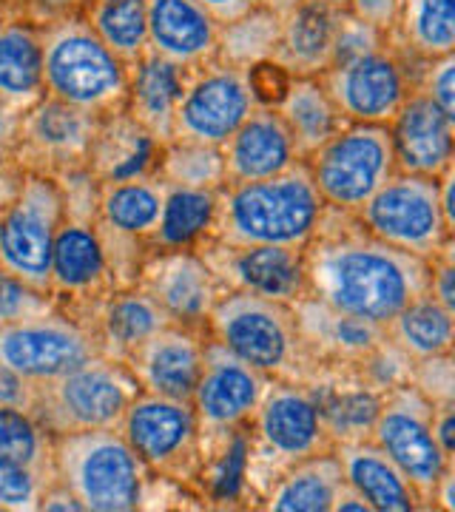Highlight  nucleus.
I'll return each instance as SVG.
<instances>
[{
  "label": "nucleus",
  "mask_w": 455,
  "mask_h": 512,
  "mask_svg": "<svg viewBox=\"0 0 455 512\" xmlns=\"http://www.w3.org/2000/svg\"><path fill=\"white\" fill-rule=\"evenodd\" d=\"M60 222L63 191L57 180L26 171L18 194L0 208V268L35 291L49 293Z\"/></svg>",
  "instance_id": "obj_9"
},
{
  "label": "nucleus",
  "mask_w": 455,
  "mask_h": 512,
  "mask_svg": "<svg viewBox=\"0 0 455 512\" xmlns=\"http://www.w3.org/2000/svg\"><path fill=\"white\" fill-rule=\"evenodd\" d=\"M165 325H171V319L137 285L111 291L91 319V330L100 342V353L120 362H126L131 350L143 345L151 333H157Z\"/></svg>",
  "instance_id": "obj_31"
},
{
  "label": "nucleus",
  "mask_w": 455,
  "mask_h": 512,
  "mask_svg": "<svg viewBox=\"0 0 455 512\" xmlns=\"http://www.w3.org/2000/svg\"><path fill=\"white\" fill-rule=\"evenodd\" d=\"M410 384L419 390L427 402L455 404V365L453 353L433 356V359H421L413 365Z\"/></svg>",
  "instance_id": "obj_45"
},
{
  "label": "nucleus",
  "mask_w": 455,
  "mask_h": 512,
  "mask_svg": "<svg viewBox=\"0 0 455 512\" xmlns=\"http://www.w3.org/2000/svg\"><path fill=\"white\" fill-rule=\"evenodd\" d=\"M328 3H339V6H345V0H328Z\"/></svg>",
  "instance_id": "obj_59"
},
{
  "label": "nucleus",
  "mask_w": 455,
  "mask_h": 512,
  "mask_svg": "<svg viewBox=\"0 0 455 512\" xmlns=\"http://www.w3.org/2000/svg\"><path fill=\"white\" fill-rule=\"evenodd\" d=\"M120 433L154 476L194 484L205 470L200 421L185 399L140 390L120 421Z\"/></svg>",
  "instance_id": "obj_10"
},
{
  "label": "nucleus",
  "mask_w": 455,
  "mask_h": 512,
  "mask_svg": "<svg viewBox=\"0 0 455 512\" xmlns=\"http://www.w3.org/2000/svg\"><path fill=\"white\" fill-rule=\"evenodd\" d=\"M197 3L217 20L219 26L245 18L248 12H254L256 6H262V0H197Z\"/></svg>",
  "instance_id": "obj_53"
},
{
  "label": "nucleus",
  "mask_w": 455,
  "mask_h": 512,
  "mask_svg": "<svg viewBox=\"0 0 455 512\" xmlns=\"http://www.w3.org/2000/svg\"><path fill=\"white\" fill-rule=\"evenodd\" d=\"M0 458L29 467L46 481H55L52 436L37 424L29 410L0 404Z\"/></svg>",
  "instance_id": "obj_40"
},
{
  "label": "nucleus",
  "mask_w": 455,
  "mask_h": 512,
  "mask_svg": "<svg viewBox=\"0 0 455 512\" xmlns=\"http://www.w3.org/2000/svg\"><path fill=\"white\" fill-rule=\"evenodd\" d=\"M55 481L89 512H131L143 504L148 470L120 427L52 436Z\"/></svg>",
  "instance_id": "obj_4"
},
{
  "label": "nucleus",
  "mask_w": 455,
  "mask_h": 512,
  "mask_svg": "<svg viewBox=\"0 0 455 512\" xmlns=\"http://www.w3.org/2000/svg\"><path fill=\"white\" fill-rule=\"evenodd\" d=\"M83 6H86V0H20L12 15L46 29L60 20L80 18Z\"/></svg>",
  "instance_id": "obj_48"
},
{
  "label": "nucleus",
  "mask_w": 455,
  "mask_h": 512,
  "mask_svg": "<svg viewBox=\"0 0 455 512\" xmlns=\"http://www.w3.org/2000/svg\"><path fill=\"white\" fill-rule=\"evenodd\" d=\"M114 291L109 262L97 234V217L66 214L57 228L52 251L49 296L57 311L72 316L74 322L91 328V319L103 299Z\"/></svg>",
  "instance_id": "obj_17"
},
{
  "label": "nucleus",
  "mask_w": 455,
  "mask_h": 512,
  "mask_svg": "<svg viewBox=\"0 0 455 512\" xmlns=\"http://www.w3.org/2000/svg\"><path fill=\"white\" fill-rule=\"evenodd\" d=\"M387 43L416 63L453 55L455 0H399Z\"/></svg>",
  "instance_id": "obj_32"
},
{
  "label": "nucleus",
  "mask_w": 455,
  "mask_h": 512,
  "mask_svg": "<svg viewBox=\"0 0 455 512\" xmlns=\"http://www.w3.org/2000/svg\"><path fill=\"white\" fill-rule=\"evenodd\" d=\"M345 18V6L328 0H296L282 12L273 63L291 77H319L333 63L336 35Z\"/></svg>",
  "instance_id": "obj_23"
},
{
  "label": "nucleus",
  "mask_w": 455,
  "mask_h": 512,
  "mask_svg": "<svg viewBox=\"0 0 455 512\" xmlns=\"http://www.w3.org/2000/svg\"><path fill=\"white\" fill-rule=\"evenodd\" d=\"M333 453L342 464L345 484L362 495L370 510L413 512L424 507L413 484L370 439L333 444Z\"/></svg>",
  "instance_id": "obj_29"
},
{
  "label": "nucleus",
  "mask_w": 455,
  "mask_h": 512,
  "mask_svg": "<svg viewBox=\"0 0 455 512\" xmlns=\"http://www.w3.org/2000/svg\"><path fill=\"white\" fill-rule=\"evenodd\" d=\"M80 18L126 66L148 52L146 0H86Z\"/></svg>",
  "instance_id": "obj_38"
},
{
  "label": "nucleus",
  "mask_w": 455,
  "mask_h": 512,
  "mask_svg": "<svg viewBox=\"0 0 455 512\" xmlns=\"http://www.w3.org/2000/svg\"><path fill=\"white\" fill-rule=\"evenodd\" d=\"M137 288L163 308L171 325L197 330H205L208 313L225 293L200 251H148Z\"/></svg>",
  "instance_id": "obj_20"
},
{
  "label": "nucleus",
  "mask_w": 455,
  "mask_h": 512,
  "mask_svg": "<svg viewBox=\"0 0 455 512\" xmlns=\"http://www.w3.org/2000/svg\"><path fill=\"white\" fill-rule=\"evenodd\" d=\"M419 66L384 43L370 55L333 63L328 72L319 74V80L345 123L387 126L404 100L416 92Z\"/></svg>",
  "instance_id": "obj_12"
},
{
  "label": "nucleus",
  "mask_w": 455,
  "mask_h": 512,
  "mask_svg": "<svg viewBox=\"0 0 455 512\" xmlns=\"http://www.w3.org/2000/svg\"><path fill=\"white\" fill-rule=\"evenodd\" d=\"M353 217L370 237L427 262L455 245V228L441 211L438 180L433 177L396 171Z\"/></svg>",
  "instance_id": "obj_7"
},
{
  "label": "nucleus",
  "mask_w": 455,
  "mask_h": 512,
  "mask_svg": "<svg viewBox=\"0 0 455 512\" xmlns=\"http://www.w3.org/2000/svg\"><path fill=\"white\" fill-rule=\"evenodd\" d=\"M49 484L55 481H46L35 470L0 458V510H37Z\"/></svg>",
  "instance_id": "obj_43"
},
{
  "label": "nucleus",
  "mask_w": 455,
  "mask_h": 512,
  "mask_svg": "<svg viewBox=\"0 0 455 512\" xmlns=\"http://www.w3.org/2000/svg\"><path fill=\"white\" fill-rule=\"evenodd\" d=\"M345 487L342 464L333 453V447L325 453L302 458L282 470L273 481L265 510L276 512H333L336 495Z\"/></svg>",
  "instance_id": "obj_33"
},
{
  "label": "nucleus",
  "mask_w": 455,
  "mask_h": 512,
  "mask_svg": "<svg viewBox=\"0 0 455 512\" xmlns=\"http://www.w3.org/2000/svg\"><path fill=\"white\" fill-rule=\"evenodd\" d=\"M302 254L308 296L382 328L430 293V262L370 237L353 214L328 208Z\"/></svg>",
  "instance_id": "obj_1"
},
{
  "label": "nucleus",
  "mask_w": 455,
  "mask_h": 512,
  "mask_svg": "<svg viewBox=\"0 0 455 512\" xmlns=\"http://www.w3.org/2000/svg\"><path fill=\"white\" fill-rule=\"evenodd\" d=\"M219 148L225 163V183L268 180L302 163L291 131L271 106H256Z\"/></svg>",
  "instance_id": "obj_24"
},
{
  "label": "nucleus",
  "mask_w": 455,
  "mask_h": 512,
  "mask_svg": "<svg viewBox=\"0 0 455 512\" xmlns=\"http://www.w3.org/2000/svg\"><path fill=\"white\" fill-rule=\"evenodd\" d=\"M302 163L322 202L342 214H356L396 174L387 126L364 123H345Z\"/></svg>",
  "instance_id": "obj_8"
},
{
  "label": "nucleus",
  "mask_w": 455,
  "mask_h": 512,
  "mask_svg": "<svg viewBox=\"0 0 455 512\" xmlns=\"http://www.w3.org/2000/svg\"><path fill=\"white\" fill-rule=\"evenodd\" d=\"M413 365H416V362L384 336L382 342L370 350L359 365H353V370H356L373 390L387 393V390H393V387H399V384L410 382Z\"/></svg>",
  "instance_id": "obj_42"
},
{
  "label": "nucleus",
  "mask_w": 455,
  "mask_h": 512,
  "mask_svg": "<svg viewBox=\"0 0 455 512\" xmlns=\"http://www.w3.org/2000/svg\"><path fill=\"white\" fill-rule=\"evenodd\" d=\"M256 106L259 103L248 69H234L211 60L185 74L171 143H200L219 148Z\"/></svg>",
  "instance_id": "obj_13"
},
{
  "label": "nucleus",
  "mask_w": 455,
  "mask_h": 512,
  "mask_svg": "<svg viewBox=\"0 0 455 512\" xmlns=\"http://www.w3.org/2000/svg\"><path fill=\"white\" fill-rule=\"evenodd\" d=\"M248 424L254 427V433H248V450L256 456L273 458L276 476L296 461L333 447L319 413V402L308 384L271 379Z\"/></svg>",
  "instance_id": "obj_14"
},
{
  "label": "nucleus",
  "mask_w": 455,
  "mask_h": 512,
  "mask_svg": "<svg viewBox=\"0 0 455 512\" xmlns=\"http://www.w3.org/2000/svg\"><path fill=\"white\" fill-rule=\"evenodd\" d=\"M35 390L37 384L29 382L26 376H20L9 367H0V404H9V407H20V410H29L35 407Z\"/></svg>",
  "instance_id": "obj_51"
},
{
  "label": "nucleus",
  "mask_w": 455,
  "mask_h": 512,
  "mask_svg": "<svg viewBox=\"0 0 455 512\" xmlns=\"http://www.w3.org/2000/svg\"><path fill=\"white\" fill-rule=\"evenodd\" d=\"M325 211L328 205L310 180L308 165L296 163L268 180L222 185L217 191V214L208 239L234 248H305Z\"/></svg>",
  "instance_id": "obj_2"
},
{
  "label": "nucleus",
  "mask_w": 455,
  "mask_h": 512,
  "mask_svg": "<svg viewBox=\"0 0 455 512\" xmlns=\"http://www.w3.org/2000/svg\"><path fill=\"white\" fill-rule=\"evenodd\" d=\"M416 89L427 94L444 114L455 117V55L421 63Z\"/></svg>",
  "instance_id": "obj_46"
},
{
  "label": "nucleus",
  "mask_w": 455,
  "mask_h": 512,
  "mask_svg": "<svg viewBox=\"0 0 455 512\" xmlns=\"http://www.w3.org/2000/svg\"><path fill=\"white\" fill-rule=\"evenodd\" d=\"M268 376L245 365L231 350H225L217 339H205V356L197 387L191 393V407L197 413L205 441L228 439L239 427H248V421L262 402V393L268 387Z\"/></svg>",
  "instance_id": "obj_18"
},
{
  "label": "nucleus",
  "mask_w": 455,
  "mask_h": 512,
  "mask_svg": "<svg viewBox=\"0 0 455 512\" xmlns=\"http://www.w3.org/2000/svg\"><path fill=\"white\" fill-rule=\"evenodd\" d=\"M208 336L273 382L310 384L325 365L305 345L293 305L225 291L208 313Z\"/></svg>",
  "instance_id": "obj_3"
},
{
  "label": "nucleus",
  "mask_w": 455,
  "mask_h": 512,
  "mask_svg": "<svg viewBox=\"0 0 455 512\" xmlns=\"http://www.w3.org/2000/svg\"><path fill=\"white\" fill-rule=\"evenodd\" d=\"M433 410L413 384H399L382 393L379 416L373 421L370 441L399 467L413 484L424 507H433V490L453 458H447L433 436Z\"/></svg>",
  "instance_id": "obj_11"
},
{
  "label": "nucleus",
  "mask_w": 455,
  "mask_h": 512,
  "mask_svg": "<svg viewBox=\"0 0 455 512\" xmlns=\"http://www.w3.org/2000/svg\"><path fill=\"white\" fill-rule=\"evenodd\" d=\"M154 174L165 185L219 191L225 185L222 148L200 146V143H168L160 151V160H157Z\"/></svg>",
  "instance_id": "obj_41"
},
{
  "label": "nucleus",
  "mask_w": 455,
  "mask_h": 512,
  "mask_svg": "<svg viewBox=\"0 0 455 512\" xmlns=\"http://www.w3.org/2000/svg\"><path fill=\"white\" fill-rule=\"evenodd\" d=\"M148 52L185 72L200 69L217 55L219 23L197 0H146Z\"/></svg>",
  "instance_id": "obj_25"
},
{
  "label": "nucleus",
  "mask_w": 455,
  "mask_h": 512,
  "mask_svg": "<svg viewBox=\"0 0 455 512\" xmlns=\"http://www.w3.org/2000/svg\"><path fill=\"white\" fill-rule=\"evenodd\" d=\"M433 436L441 453L453 458L455 453V404H438L433 410Z\"/></svg>",
  "instance_id": "obj_54"
},
{
  "label": "nucleus",
  "mask_w": 455,
  "mask_h": 512,
  "mask_svg": "<svg viewBox=\"0 0 455 512\" xmlns=\"http://www.w3.org/2000/svg\"><path fill=\"white\" fill-rule=\"evenodd\" d=\"M273 109L285 120L302 160L345 126L342 114L333 106L319 77H291L282 100Z\"/></svg>",
  "instance_id": "obj_35"
},
{
  "label": "nucleus",
  "mask_w": 455,
  "mask_h": 512,
  "mask_svg": "<svg viewBox=\"0 0 455 512\" xmlns=\"http://www.w3.org/2000/svg\"><path fill=\"white\" fill-rule=\"evenodd\" d=\"M208 330L165 325L126 356V367L143 393L185 399L197 387Z\"/></svg>",
  "instance_id": "obj_22"
},
{
  "label": "nucleus",
  "mask_w": 455,
  "mask_h": 512,
  "mask_svg": "<svg viewBox=\"0 0 455 512\" xmlns=\"http://www.w3.org/2000/svg\"><path fill=\"white\" fill-rule=\"evenodd\" d=\"M390 146L399 174L433 177L453 168L455 117L444 114L424 92L410 94L396 117L387 123Z\"/></svg>",
  "instance_id": "obj_21"
},
{
  "label": "nucleus",
  "mask_w": 455,
  "mask_h": 512,
  "mask_svg": "<svg viewBox=\"0 0 455 512\" xmlns=\"http://www.w3.org/2000/svg\"><path fill=\"white\" fill-rule=\"evenodd\" d=\"M43 97V29L9 15L0 23V106L20 117Z\"/></svg>",
  "instance_id": "obj_28"
},
{
  "label": "nucleus",
  "mask_w": 455,
  "mask_h": 512,
  "mask_svg": "<svg viewBox=\"0 0 455 512\" xmlns=\"http://www.w3.org/2000/svg\"><path fill=\"white\" fill-rule=\"evenodd\" d=\"M0 3H3V6L9 9V15H12V12H15V6H18L20 0H0Z\"/></svg>",
  "instance_id": "obj_57"
},
{
  "label": "nucleus",
  "mask_w": 455,
  "mask_h": 512,
  "mask_svg": "<svg viewBox=\"0 0 455 512\" xmlns=\"http://www.w3.org/2000/svg\"><path fill=\"white\" fill-rule=\"evenodd\" d=\"M453 248L450 245L441 256L430 262V296L438 305H444L447 311L455 313V265H453Z\"/></svg>",
  "instance_id": "obj_49"
},
{
  "label": "nucleus",
  "mask_w": 455,
  "mask_h": 512,
  "mask_svg": "<svg viewBox=\"0 0 455 512\" xmlns=\"http://www.w3.org/2000/svg\"><path fill=\"white\" fill-rule=\"evenodd\" d=\"M194 251H200L225 291L256 293V296L285 302V305H293L302 296H308L302 248H288V245L234 248V245L205 239Z\"/></svg>",
  "instance_id": "obj_19"
},
{
  "label": "nucleus",
  "mask_w": 455,
  "mask_h": 512,
  "mask_svg": "<svg viewBox=\"0 0 455 512\" xmlns=\"http://www.w3.org/2000/svg\"><path fill=\"white\" fill-rule=\"evenodd\" d=\"M137 393L140 384L131 376L126 362L97 353L66 376L37 384L32 416L49 436L77 430H111L120 427Z\"/></svg>",
  "instance_id": "obj_6"
},
{
  "label": "nucleus",
  "mask_w": 455,
  "mask_h": 512,
  "mask_svg": "<svg viewBox=\"0 0 455 512\" xmlns=\"http://www.w3.org/2000/svg\"><path fill=\"white\" fill-rule=\"evenodd\" d=\"M43 80L49 97L94 117H109L126 106L128 66L83 18L43 29Z\"/></svg>",
  "instance_id": "obj_5"
},
{
  "label": "nucleus",
  "mask_w": 455,
  "mask_h": 512,
  "mask_svg": "<svg viewBox=\"0 0 455 512\" xmlns=\"http://www.w3.org/2000/svg\"><path fill=\"white\" fill-rule=\"evenodd\" d=\"M100 117L74 109L63 100L43 97L15 123L12 151L23 171L60 177L89 168V154Z\"/></svg>",
  "instance_id": "obj_15"
},
{
  "label": "nucleus",
  "mask_w": 455,
  "mask_h": 512,
  "mask_svg": "<svg viewBox=\"0 0 455 512\" xmlns=\"http://www.w3.org/2000/svg\"><path fill=\"white\" fill-rule=\"evenodd\" d=\"M15 123H18V117H15V114H9V111L0 106V143H12Z\"/></svg>",
  "instance_id": "obj_55"
},
{
  "label": "nucleus",
  "mask_w": 455,
  "mask_h": 512,
  "mask_svg": "<svg viewBox=\"0 0 455 512\" xmlns=\"http://www.w3.org/2000/svg\"><path fill=\"white\" fill-rule=\"evenodd\" d=\"M185 74V69L154 52H146L134 66H128V94L123 111L134 123L146 128L160 146H168L174 140V114L185 89Z\"/></svg>",
  "instance_id": "obj_27"
},
{
  "label": "nucleus",
  "mask_w": 455,
  "mask_h": 512,
  "mask_svg": "<svg viewBox=\"0 0 455 512\" xmlns=\"http://www.w3.org/2000/svg\"><path fill=\"white\" fill-rule=\"evenodd\" d=\"M23 165L18 163L12 143H0V208L18 194L20 183H23Z\"/></svg>",
  "instance_id": "obj_52"
},
{
  "label": "nucleus",
  "mask_w": 455,
  "mask_h": 512,
  "mask_svg": "<svg viewBox=\"0 0 455 512\" xmlns=\"http://www.w3.org/2000/svg\"><path fill=\"white\" fill-rule=\"evenodd\" d=\"M453 316V311H447L430 293H424L384 325V336L396 348L404 350L413 362L444 356V353H453Z\"/></svg>",
  "instance_id": "obj_37"
},
{
  "label": "nucleus",
  "mask_w": 455,
  "mask_h": 512,
  "mask_svg": "<svg viewBox=\"0 0 455 512\" xmlns=\"http://www.w3.org/2000/svg\"><path fill=\"white\" fill-rule=\"evenodd\" d=\"M387 43V35L367 26L359 18H353L345 9V18H342V26H339V35H336V49H333V63H345V60H353V57L370 55L376 49H382ZM330 63V66H333Z\"/></svg>",
  "instance_id": "obj_47"
},
{
  "label": "nucleus",
  "mask_w": 455,
  "mask_h": 512,
  "mask_svg": "<svg viewBox=\"0 0 455 512\" xmlns=\"http://www.w3.org/2000/svg\"><path fill=\"white\" fill-rule=\"evenodd\" d=\"M163 146L134 123L126 111L100 117L89 154V174L97 183H120L154 174Z\"/></svg>",
  "instance_id": "obj_30"
},
{
  "label": "nucleus",
  "mask_w": 455,
  "mask_h": 512,
  "mask_svg": "<svg viewBox=\"0 0 455 512\" xmlns=\"http://www.w3.org/2000/svg\"><path fill=\"white\" fill-rule=\"evenodd\" d=\"M9 18V9H6V6H3V3H0V23H3V20Z\"/></svg>",
  "instance_id": "obj_58"
},
{
  "label": "nucleus",
  "mask_w": 455,
  "mask_h": 512,
  "mask_svg": "<svg viewBox=\"0 0 455 512\" xmlns=\"http://www.w3.org/2000/svg\"><path fill=\"white\" fill-rule=\"evenodd\" d=\"M279 26H282L279 12H273L268 6H256L245 18L219 26L214 60L234 69H254L273 57Z\"/></svg>",
  "instance_id": "obj_39"
},
{
  "label": "nucleus",
  "mask_w": 455,
  "mask_h": 512,
  "mask_svg": "<svg viewBox=\"0 0 455 512\" xmlns=\"http://www.w3.org/2000/svg\"><path fill=\"white\" fill-rule=\"evenodd\" d=\"M293 3H296V0H262V6H268V9L279 12V15H282V12H288Z\"/></svg>",
  "instance_id": "obj_56"
},
{
  "label": "nucleus",
  "mask_w": 455,
  "mask_h": 512,
  "mask_svg": "<svg viewBox=\"0 0 455 512\" xmlns=\"http://www.w3.org/2000/svg\"><path fill=\"white\" fill-rule=\"evenodd\" d=\"M55 311L57 305L49 293L35 291L32 285L20 282L0 268V322H23Z\"/></svg>",
  "instance_id": "obj_44"
},
{
  "label": "nucleus",
  "mask_w": 455,
  "mask_h": 512,
  "mask_svg": "<svg viewBox=\"0 0 455 512\" xmlns=\"http://www.w3.org/2000/svg\"><path fill=\"white\" fill-rule=\"evenodd\" d=\"M100 353L94 330L66 313H49L23 322H0V367L29 382H52Z\"/></svg>",
  "instance_id": "obj_16"
},
{
  "label": "nucleus",
  "mask_w": 455,
  "mask_h": 512,
  "mask_svg": "<svg viewBox=\"0 0 455 512\" xmlns=\"http://www.w3.org/2000/svg\"><path fill=\"white\" fill-rule=\"evenodd\" d=\"M165 183L157 174L120 180V183H100L97 188V222L126 237H154L160 214H163Z\"/></svg>",
  "instance_id": "obj_34"
},
{
  "label": "nucleus",
  "mask_w": 455,
  "mask_h": 512,
  "mask_svg": "<svg viewBox=\"0 0 455 512\" xmlns=\"http://www.w3.org/2000/svg\"><path fill=\"white\" fill-rule=\"evenodd\" d=\"M293 313L299 333L319 365H359L384 339L382 325L333 311L313 296H302L299 302H293Z\"/></svg>",
  "instance_id": "obj_26"
},
{
  "label": "nucleus",
  "mask_w": 455,
  "mask_h": 512,
  "mask_svg": "<svg viewBox=\"0 0 455 512\" xmlns=\"http://www.w3.org/2000/svg\"><path fill=\"white\" fill-rule=\"evenodd\" d=\"M217 214V191L165 185L163 214L148 251H194L211 237Z\"/></svg>",
  "instance_id": "obj_36"
},
{
  "label": "nucleus",
  "mask_w": 455,
  "mask_h": 512,
  "mask_svg": "<svg viewBox=\"0 0 455 512\" xmlns=\"http://www.w3.org/2000/svg\"><path fill=\"white\" fill-rule=\"evenodd\" d=\"M345 9L353 18H359L362 23L387 35L393 29L396 12H399V0H345Z\"/></svg>",
  "instance_id": "obj_50"
}]
</instances>
